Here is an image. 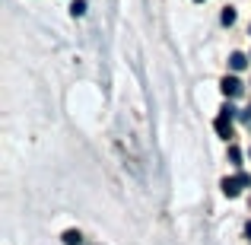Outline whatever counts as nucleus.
Masks as SVG:
<instances>
[{
  "label": "nucleus",
  "instance_id": "10",
  "mask_svg": "<svg viewBox=\"0 0 251 245\" xmlns=\"http://www.w3.org/2000/svg\"><path fill=\"white\" fill-rule=\"evenodd\" d=\"M242 118H245V121H251V109H248V111H242Z\"/></svg>",
  "mask_w": 251,
  "mask_h": 245
},
{
  "label": "nucleus",
  "instance_id": "13",
  "mask_svg": "<svg viewBox=\"0 0 251 245\" xmlns=\"http://www.w3.org/2000/svg\"><path fill=\"white\" fill-rule=\"evenodd\" d=\"M248 153H251V150H248Z\"/></svg>",
  "mask_w": 251,
  "mask_h": 245
},
{
  "label": "nucleus",
  "instance_id": "12",
  "mask_svg": "<svg viewBox=\"0 0 251 245\" xmlns=\"http://www.w3.org/2000/svg\"><path fill=\"white\" fill-rule=\"evenodd\" d=\"M197 3H201V0H197Z\"/></svg>",
  "mask_w": 251,
  "mask_h": 245
},
{
  "label": "nucleus",
  "instance_id": "6",
  "mask_svg": "<svg viewBox=\"0 0 251 245\" xmlns=\"http://www.w3.org/2000/svg\"><path fill=\"white\" fill-rule=\"evenodd\" d=\"M232 23H235V10L226 6V10H223V26H232Z\"/></svg>",
  "mask_w": 251,
  "mask_h": 245
},
{
  "label": "nucleus",
  "instance_id": "11",
  "mask_svg": "<svg viewBox=\"0 0 251 245\" xmlns=\"http://www.w3.org/2000/svg\"><path fill=\"white\" fill-rule=\"evenodd\" d=\"M245 233H248V236H251V223H248V226H245Z\"/></svg>",
  "mask_w": 251,
  "mask_h": 245
},
{
  "label": "nucleus",
  "instance_id": "2",
  "mask_svg": "<svg viewBox=\"0 0 251 245\" xmlns=\"http://www.w3.org/2000/svg\"><path fill=\"white\" fill-rule=\"evenodd\" d=\"M220 89H223V96H226V99H239L242 92H245V86H242L239 77H226V80L220 83Z\"/></svg>",
  "mask_w": 251,
  "mask_h": 245
},
{
  "label": "nucleus",
  "instance_id": "3",
  "mask_svg": "<svg viewBox=\"0 0 251 245\" xmlns=\"http://www.w3.org/2000/svg\"><path fill=\"white\" fill-rule=\"evenodd\" d=\"M213 128H216V134H220V137H226V140H229V137H232V118H229V115H220Z\"/></svg>",
  "mask_w": 251,
  "mask_h": 245
},
{
  "label": "nucleus",
  "instance_id": "4",
  "mask_svg": "<svg viewBox=\"0 0 251 245\" xmlns=\"http://www.w3.org/2000/svg\"><path fill=\"white\" fill-rule=\"evenodd\" d=\"M61 239H64V245H83V233L80 229H67Z\"/></svg>",
  "mask_w": 251,
  "mask_h": 245
},
{
  "label": "nucleus",
  "instance_id": "7",
  "mask_svg": "<svg viewBox=\"0 0 251 245\" xmlns=\"http://www.w3.org/2000/svg\"><path fill=\"white\" fill-rule=\"evenodd\" d=\"M70 13H74V16H83V13H86V0H74Z\"/></svg>",
  "mask_w": 251,
  "mask_h": 245
},
{
  "label": "nucleus",
  "instance_id": "9",
  "mask_svg": "<svg viewBox=\"0 0 251 245\" xmlns=\"http://www.w3.org/2000/svg\"><path fill=\"white\" fill-rule=\"evenodd\" d=\"M220 115H229V118H235V109H232V105L226 102V105H223V109H220Z\"/></svg>",
  "mask_w": 251,
  "mask_h": 245
},
{
  "label": "nucleus",
  "instance_id": "1",
  "mask_svg": "<svg viewBox=\"0 0 251 245\" xmlns=\"http://www.w3.org/2000/svg\"><path fill=\"white\" fill-rule=\"evenodd\" d=\"M251 185V175H245V172H239L235 178H223V191H226V197H239L242 188H248Z\"/></svg>",
  "mask_w": 251,
  "mask_h": 245
},
{
  "label": "nucleus",
  "instance_id": "5",
  "mask_svg": "<svg viewBox=\"0 0 251 245\" xmlns=\"http://www.w3.org/2000/svg\"><path fill=\"white\" fill-rule=\"evenodd\" d=\"M229 67H232V70H245L248 67V57L242 54V51H235V54L229 57Z\"/></svg>",
  "mask_w": 251,
  "mask_h": 245
},
{
  "label": "nucleus",
  "instance_id": "8",
  "mask_svg": "<svg viewBox=\"0 0 251 245\" xmlns=\"http://www.w3.org/2000/svg\"><path fill=\"white\" fill-rule=\"evenodd\" d=\"M229 160H232V163H239V160H242V153H239V147H229Z\"/></svg>",
  "mask_w": 251,
  "mask_h": 245
}]
</instances>
